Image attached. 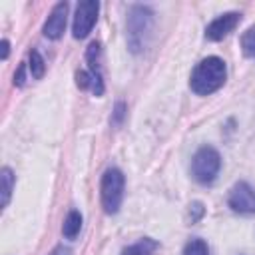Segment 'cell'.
<instances>
[{"label": "cell", "mask_w": 255, "mask_h": 255, "mask_svg": "<svg viewBox=\"0 0 255 255\" xmlns=\"http://www.w3.org/2000/svg\"><path fill=\"white\" fill-rule=\"evenodd\" d=\"M227 203L235 213H255V187H251L247 181H237L229 191Z\"/></svg>", "instance_id": "obj_6"}, {"label": "cell", "mask_w": 255, "mask_h": 255, "mask_svg": "<svg viewBox=\"0 0 255 255\" xmlns=\"http://www.w3.org/2000/svg\"><path fill=\"white\" fill-rule=\"evenodd\" d=\"M124 185H126V177L118 167H110L104 171L100 195H102V207L106 213L114 215L120 211V205L124 199Z\"/></svg>", "instance_id": "obj_4"}, {"label": "cell", "mask_w": 255, "mask_h": 255, "mask_svg": "<svg viewBox=\"0 0 255 255\" xmlns=\"http://www.w3.org/2000/svg\"><path fill=\"white\" fill-rule=\"evenodd\" d=\"M0 179H2V207L8 205L10 201V195H12V187H14V173L10 167H2V173H0Z\"/></svg>", "instance_id": "obj_12"}, {"label": "cell", "mask_w": 255, "mask_h": 255, "mask_svg": "<svg viewBox=\"0 0 255 255\" xmlns=\"http://www.w3.org/2000/svg\"><path fill=\"white\" fill-rule=\"evenodd\" d=\"M155 249H157V241H153V239H149V237H143V239H139L137 243L128 245V247L122 251V255H153Z\"/></svg>", "instance_id": "obj_11"}, {"label": "cell", "mask_w": 255, "mask_h": 255, "mask_svg": "<svg viewBox=\"0 0 255 255\" xmlns=\"http://www.w3.org/2000/svg\"><path fill=\"white\" fill-rule=\"evenodd\" d=\"M183 255H209V247L203 239H191L187 241V245L183 247Z\"/></svg>", "instance_id": "obj_15"}, {"label": "cell", "mask_w": 255, "mask_h": 255, "mask_svg": "<svg viewBox=\"0 0 255 255\" xmlns=\"http://www.w3.org/2000/svg\"><path fill=\"white\" fill-rule=\"evenodd\" d=\"M225 78H227L225 62L217 56H209V58H203L193 68L189 78V88L197 96H209L225 84Z\"/></svg>", "instance_id": "obj_1"}, {"label": "cell", "mask_w": 255, "mask_h": 255, "mask_svg": "<svg viewBox=\"0 0 255 255\" xmlns=\"http://www.w3.org/2000/svg\"><path fill=\"white\" fill-rule=\"evenodd\" d=\"M241 48H243V54L249 56V58H255V26L247 28L241 36Z\"/></svg>", "instance_id": "obj_14"}, {"label": "cell", "mask_w": 255, "mask_h": 255, "mask_svg": "<svg viewBox=\"0 0 255 255\" xmlns=\"http://www.w3.org/2000/svg\"><path fill=\"white\" fill-rule=\"evenodd\" d=\"M239 20H241V14H239V12H225V14L217 16V18L205 28V38H207V40H213V42L223 40L229 32L235 30V26L239 24Z\"/></svg>", "instance_id": "obj_7"}, {"label": "cell", "mask_w": 255, "mask_h": 255, "mask_svg": "<svg viewBox=\"0 0 255 255\" xmlns=\"http://www.w3.org/2000/svg\"><path fill=\"white\" fill-rule=\"evenodd\" d=\"M24 72H26V64H22L14 74V86H24Z\"/></svg>", "instance_id": "obj_19"}, {"label": "cell", "mask_w": 255, "mask_h": 255, "mask_svg": "<svg viewBox=\"0 0 255 255\" xmlns=\"http://www.w3.org/2000/svg\"><path fill=\"white\" fill-rule=\"evenodd\" d=\"M100 58H102L100 42H92L88 46V50H86V62H88V72L94 78V94L96 96H102L104 94V76H102Z\"/></svg>", "instance_id": "obj_9"}, {"label": "cell", "mask_w": 255, "mask_h": 255, "mask_svg": "<svg viewBox=\"0 0 255 255\" xmlns=\"http://www.w3.org/2000/svg\"><path fill=\"white\" fill-rule=\"evenodd\" d=\"M28 60H30V74H32V78H36V80H40L42 76H44V72H46V64H44V58L40 56V52L38 50H32L30 54H28Z\"/></svg>", "instance_id": "obj_13"}, {"label": "cell", "mask_w": 255, "mask_h": 255, "mask_svg": "<svg viewBox=\"0 0 255 255\" xmlns=\"http://www.w3.org/2000/svg\"><path fill=\"white\" fill-rule=\"evenodd\" d=\"M80 229H82V215H80V211L72 209V211L66 215V219H64L62 233H64L66 239H76L78 233H80Z\"/></svg>", "instance_id": "obj_10"}, {"label": "cell", "mask_w": 255, "mask_h": 255, "mask_svg": "<svg viewBox=\"0 0 255 255\" xmlns=\"http://www.w3.org/2000/svg\"><path fill=\"white\" fill-rule=\"evenodd\" d=\"M98 12H100V4L96 0H84L76 6L74 24H72L74 38H86L92 32V28L98 20Z\"/></svg>", "instance_id": "obj_5"}, {"label": "cell", "mask_w": 255, "mask_h": 255, "mask_svg": "<svg viewBox=\"0 0 255 255\" xmlns=\"http://www.w3.org/2000/svg\"><path fill=\"white\" fill-rule=\"evenodd\" d=\"M219 169H221V155L215 147L203 145L195 151V155L191 159V175L197 183H201V185L213 183Z\"/></svg>", "instance_id": "obj_3"}, {"label": "cell", "mask_w": 255, "mask_h": 255, "mask_svg": "<svg viewBox=\"0 0 255 255\" xmlns=\"http://www.w3.org/2000/svg\"><path fill=\"white\" fill-rule=\"evenodd\" d=\"M66 16H68V2H60L52 8L46 24H44V36L50 40H58L62 38L64 30H66Z\"/></svg>", "instance_id": "obj_8"}, {"label": "cell", "mask_w": 255, "mask_h": 255, "mask_svg": "<svg viewBox=\"0 0 255 255\" xmlns=\"http://www.w3.org/2000/svg\"><path fill=\"white\" fill-rule=\"evenodd\" d=\"M76 84H78V88H82V90H92L94 92V78L90 76V72L88 70H80V72H76Z\"/></svg>", "instance_id": "obj_16"}, {"label": "cell", "mask_w": 255, "mask_h": 255, "mask_svg": "<svg viewBox=\"0 0 255 255\" xmlns=\"http://www.w3.org/2000/svg\"><path fill=\"white\" fill-rule=\"evenodd\" d=\"M153 26V12L147 6L135 4L128 14V46L131 52H141Z\"/></svg>", "instance_id": "obj_2"}, {"label": "cell", "mask_w": 255, "mask_h": 255, "mask_svg": "<svg viewBox=\"0 0 255 255\" xmlns=\"http://www.w3.org/2000/svg\"><path fill=\"white\" fill-rule=\"evenodd\" d=\"M191 209H189V215H191V221H197L201 215H203V205L199 203V201H195V203H191L189 205Z\"/></svg>", "instance_id": "obj_17"}, {"label": "cell", "mask_w": 255, "mask_h": 255, "mask_svg": "<svg viewBox=\"0 0 255 255\" xmlns=\"http://www.w3.org/2000/svg\"><path fill=\"white\" fill-rule=\"evenodd\" d=\"M124 114H126V106H124V102H120L116 106V110H114V124H120L122 118H124Z\"/></svg>", "instance_id": "obj_18"}, {"label": "cell", "mask_w": 255, "mask_h": 255, "mask_svg": "<svg viewBox=\"0 0 255 255\" xmlns=\"http://www.w3.org/2000/svg\"><path fill=\"white\" fill-rule=\"evenodd\" d=\"M8 52H10V42L4 38V40H2V60L8 58Z\"/></svg>", "instance_id": "obj_21"}, {"label": "cell", "mask_w": 255, "mask_h": 255, "mask_svg": "<svg viewBox=\"0 0 255 255\" xmlns=\"http://www.w3.org/2000/svg\"><path fill=\"white\" fill-rule=\"evenodd\" d=\"M50 255H72V251L68 247H64V245H58V247H54L50 251Z\"/></svg>", "instance_id": "obj_20"}]
</instances>
